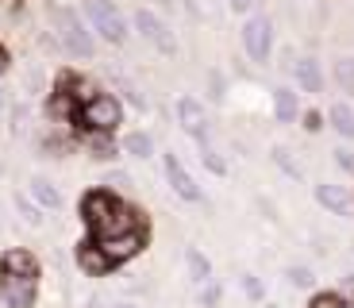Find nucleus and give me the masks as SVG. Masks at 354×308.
<instances>
[{"instance_id":"4","label":"nucleus","mask_w":354,"mask_h":308,"mask_svg":"<svg viewBox=\"0 0 354 308\" xmlns=\"http://www.w3.org/2000/svg\"><path fill=\"white\" fill-rule=\"evenodd\" d=\"M239 46L254 66H270L274 58V46H277V27H274V16L266 12H250L239 27Z\"/></svg>"},{"instance_id":"25","label":"nucleus","mask_w":354,"mask_h":308,"mask_svg":"<svg viewBox=\"0 0 354 308\" xmlns=\"http://www.w3.org/2000/svg\"><path fill=\"white\" fill-rule=\"evenodd\" d=\"M239 289H243V297H247L250 305H266V282L258 278L254 270H243L239 273Z\"/></svg>"},{"instance_id":"5","label":"nucleus","mask_w":354,"mask_h":308,"mask_svg":"<svg viewBox=\"0 0 354 308\" xmlns=\"http://www.w3.org/2000/svg\"><path fill=\"white\" fill-rule=\"evenodd\" d=\"M120 123H124V105H120L115 93H104V89L77 108V127H81V132L115 135V132H120Z\"/></svg>"},{"instance_id":"10","label":"nucleus","mask_w":354,"mask_h":308,"mask_svg":"<svg viewBox=\"0 0 354 308\" xmlns=\"http://www.w3.org/2000/svg\"><path fill=\"white\" fill-rule=\"evenodd\" d=\"M93 243H97L115 266H124V262H131V258H139L142 251H147L151 228H131V231H120V235H108V239H93Z\"/></svg>"},{"instance_id":"24","label":"nucleus","mask_w":354,"mask_h":308,"mask_svg":"<svg viewBox=\"0 0 354 308\" xmlns=\"http://www.w3.org/2000/svg\"><path fill=\"white\" fill-rule=\"evenodd\" d=\"M196 154H201V166L208 170L212 177H227V158H223V150L216 147V143H204V147H196Z\"/></svg>"},{"instance_id":"9","label":"nucleus","mask_w":354,"mask_h":308,"mask_svg":"<svg viewBox=\"0 0 354 308\" xmlns=\"http://www.w3.org/2000/svg\"><path fill=\"white\" fill-rule=\"evenodd\" d=\"M39 278H43V273L0 270V305H4V308H35V300H39Z\"/></svg>"},{"instance_id":"21","label":"nucleus","mask_w":354,"mask_h":308,"mask_svg":"<svg viewBox=\"0 0 354 308\" xmlns=\"http://www.w3.org/2000/svg\"><path fill=\"white\" fill-rule=\"evenodd\" d=\"M331 81L339 85V93L354 97V54H339V58L331 62Z\"/></svg>"},{"instance_id":"26","label":"nucleus","mask_w":354,"mask_h":308,"mask_svg":"<svg viewBox=\"0 0 354 308\" xmlns=\"http://www.w3.org/2000/svg\"><path fill=\"white\" fill-rule=\"evenodd\" d=\"M204 89H208V100L220 105V100L227 97V78H223L220 70H208V73H204Z\"/></svg>"},{"instance_id":"39","label":"nucleus","mask_w":354,"mask_h":308,"mask_svg":"<svg viewBox=\"0 0 354 308\" xmlns=\"http://www.w3.org/2000/svg\"><path fill=\"white\" fill-rule=\"evenodd\" d=\"M262 308H281V305H277V300H266V305Z\"/></svg>"},{"instance_id":"32","label":"nucleus","mask_w":354,"mask_h":308,"mask_svg":"<svg viewBox=\"0 0 354 308\" xmlns=\"http://www.w3.org/2000/svg\"><path fill=\"white\" fill-rule=\"evenodd\" d=\"M100 185L112 189V193H120V189H127V185H135V181H131V174H124V170H108V177Z\"/></svg>"},{"instance_id":"35","label":"nucleus","mask_w":354,"mask_h":308,"mask_svg":"<svg viewBox=\"0 0 354 308\" xmlns=\"http://www.w3.org/2000/svg\"><path fill=\"white\" fill-rule=\"evenodd\" d=\"M8 66H12V51L0 43V73H8Z\"/></svg>"},{"instance_id":"2","label":"nucleus","mask_w":354,"mask_h":308,"mask_svg":"<svg viewBox=\"0 0 354 308\" xmlns=\"http://www.w3.org/2000/svg\"><path fill=\"white\" fill-rule=\"evenodd\" d=\"M50 24H54V39H58V51L73 62H88L97 54V35L88 31L85 16L77 8H62L54 4L50 8Z\"/></svg>"},{"instance_id":"27","label":"nucleus","mask_w":354,"mask_h":308,"mask_svg":"<svg viewBox=\"0 0 354 308\" xmlns=\"http://www.w3.org/2000/svg\"><path fill=\"white\" fill-rule=\"evenodd\" d=\"M308 308H346V300L339 289H316L308 300Z\"/></svg>"},{"instance_id":"30","label":"nucleus","mask_w":354,"mask_h":308,"mask_svg":"<svg viewBox=\"0 0 354 308\" xmlns=\"http://www.w3.org/2000/svg\"><path fill=\"white\" fill-rule=\"evenodd\" d=\"M27 116H31V108H27V105H16V108H12V116H8V132L12 135H24L27 132Z\"/></svg>"},{"instance_id":"20","label":"nucleus","mask_w":354,"mask_h":308,"mask_svg":"<svg viewBox=\"0 0 354 308\" xmlns=\"http://www.w3.org/2000/svg\"><path fill=\"white\" fill-rule=\"evenodd\" d=\"M270 162H274V166L281 170L285 177H289V181H304V166L292 158L289 147H281V143H277V147H270Z\"/></svg>"},{"instance_id":"33","label":"nucleus","mask_w":354,"mask_h":308,"mask_svg":"<svg viewBox=\"0 0 354 308\" xmlns=\"http://www.w3.org/2000/svg\"><path fill=\"white\" fill-rule=\"evenodd\" d=\"M227 8H231V16H243V19H247L250 12H254V0H227Z\"/></svg>"},{"instance_id":"12","label":"nucleus","mask_w":354,"mask_h":308,"mask_svg":"<svg viewBox=\"0 0 354 308\" xmlns=\"http://www.w3.org/2000/svg\"><path fill=\"white\" fill-rule=\"evenodd\" d=\"M312 197H316V204L328 216H354V193L346 189V185H339V181H316L312 185Z\"/></svg>"},{"instance_id":"31","label":"nucleus","mask_w":354,"mask_h":308,"mask_svg":"<svg viewBox=\"0 0 354 308\" xmlns=\"http://www.w3.org/2000/svg\"><path fill=\"white\" fill-rule=\"evenodd\" d=\"M220 300H223V285H220V282L201 285V305H204V308H216Z\"/></svg>"},{"instance_id":"11","label":"nucleus","mask_w":354,"mask_h":308,"mask_svg":"<svg viewBox=\"0 0 354 308\" xmlns=\"http://www.w3.org/2000/svg\"><path fill=\"white\" fill-rule=\"evenodd\" d=\"M292 89L297 93H308V97H319L328 89V73H324V62L316 54H297L292 58Z\"/></svg>"},{"instance_id":"1","label":"nucleus","mask_w":354,"mask_h":308,"mask_svg":"<svg viewBox=\"0 0 354 308\" xmlns=\"http://www.w3.org/2000/svg\"><path fill=\"white\" fill-rule=\"evenodd\" d=\"M81 220H85L88 235L93 239H108V235H120V231H131V228H151L147 216H142L135 204H127L120 193L97 185L81 197Z\"/></svg>"},{"instance_id":"19","label":"nucleus","mask_w":354,"mask_h":308,"mask_svg":"<svg viewBox=\"0 0 354 308\" xmlns=\"http://www.w3.org/2000/svg\"><path fill=\"white\" fill-rule=\"evenodd\" d=\"M85 150H88V158H97V162H115L120 158V139L115 135H100V132H85Z\"/></svg>"},{"instance_id":"23","label":"nucleus","mask_w":354,"mask_h":308,"mask_svg":"<svg viewBox=\"0 0 354 308\" xmlns=\"http://www.w3.org/2000/svg\"><path fill=\"white\" fill-rule=\"evenodd\" d=\"M16 212H19V220H24L27 228H35V231L46 228V212L39 208V204L31 201L27 193H16Z\"/></svg>"},{"instance_id":"41","label":"nucleus","mask_w":354,"mask_h":308,"mask_svg":"<svg viewBox=\"0 0 354 308\" xmlns=\"http://www.w3.org/2000/svg\"><path fill=\"white\" fill-rule=\"evenodd\" d=\"M346 308H354V305H346Z\"/></svg>"},{"instance_id":"16","label":"nucleus","mask_w":354,"mask_h":308,"mask_svg":"<svg viewBox=\"0 0 354 308\" xmlns=\"http://www.w3.org/2000/svg\"><path fill=\"white\" fill-rule=\"evenodd\" d=\"M27 197L39 204L43 212H58L62 208V189L50 181V177H43V174H31V181H27Z\"/></svg>"},{"instance_id":"6","label":"nucleus","mask_w":354,"mask_h":308,"mask_svg":"<svg viewBox=\"0 0 354 308\" xmlns=\"http://www.w3.org/2000/svg\"><path fill=\"white\" fill-rule=\"evenodd\" d=\"M174 120H177V127L196 143V147L212 143V116H208V105H204L201 97L181 93V97L174 100Z\"/></svg>"},{"instance_id":"38","label":"nucleus","mask_w":354,"mask_h":308,"mask_svg":"<svg viewBox=\"0 0 354 308\" xmlns=\"http://www.w3.org/2000/svg\"><path fill=\"white\" fill-rule=\"evenodd\" d=\"M0 112H8V100H4V89H0Z\"/></svg>"},{"instance_id":"3","label":"nucleus","mask_w":354,"mask_h":308,"mask_svg":"<svg viewBox=\"0 0 354 308\" xmlns=\"http://www.w3.org/2000/svg\"><path fill=\"white\" fill-rule=\"evenodd\" d=\"M81 16H85L88 31H93L100 43L127 46V39H131V24H127V16L120 12L115 0H85V4H81Z\"/></svg>"},{"instance_id":"29","label":"nucleus","mask_w":354,"mask_h":308,"mask_svg":"<svg viewBox=\"0 0 354 308\" xmlns=\"http://www.w3.org/2000/svg\"><path fill=\"white\" fill-rule=\"evenodd\" d=\"M331 162H335V166L343 170V174H351V177H354V150L346 147V143H339V147L331 150Z\"/></svg>"},{"instance_id":"37","label":"nucleus","mask_w":354,"mask_h":308,"mask_svg":"<svg viewBox=\"0 0 354 308\" xmlns=\"http://www.w3.org/2000/svg\"><path fill=\"white\" fill-rule=\"evenodd\" d=\"M158 8H162V12H169V8H174V0H158Z\"/></svg>"},{"instance_id":"22","label":"nucleus","mask_w":354,"mask_h":308,"mask_svg":"<svg viewBox=\"0 0 354 308\" xmlns=\"http://www.w3.org/2000/svg\"><path fill=\"white\" fill-rule=\"evenodd\" d=\"M285 282L292 285V289H301V293H316V270L304 262H289L285 266Z\"/></svg>"},{"instance_id":"7","label":"nucleus","mask_w":354,"mask_h":308,"mask_svg":"<svg viewBox=\"0 0 354 308\" xmlns=\"http://www.w3.org/2000/svg\"><path fill=\"white\" fill-rule=\"evenodd\" d=\"M131 31H139V35L147 39V43H151L158 54H166V58H177V51H181V43H177V35H174V27H169L154 8H147V4H142V8H135Z\"/></svg>"},{"instance_id":"13","label":"nucleus","mask_w":354,"mask_h":308,"mask_svg":"<svg viewBox=\"0 0 354 308\" xmlns=\"http://www.w3.org/2000/svg\"><path fill=\"white\" fill-rule=\"evenodd\" d=\"M73 262H77V270L85 273V278H112L120 266L112 262V258L100 251L93 239H85V243H77V251H73Z\"/></svg>"},{"instance_id":"28","label":"nucleus","mask_w":354,"mask_h":308,"mask_svg":"<svg viewBox=\"0 0 354 308\" xmlns=\"http://www.w3.org/2000/svg\"><path fill=\"white\" fill-rule=\"evenodd\" d=\"M297 123H301V127H304L308 135H319L324 127H328V116L319 112V108H304V112H301V120H297Z\"/></svg>"},{"instance_id":"36","label":"nucleus","mask_w":354,"mask_h":308,"mask_svg":"<svg viewBox=\"0 0 354 308\" xmlns=\"http://www.w3.org/2000/svg\"><path fill=\"white\" fill-rule=\"evenodd\" d=\"M108 308H139V305H135L131 297H115V300H112V305H108Z\"/></svg>"},{"instance_id":"8","label":"nucleus","mask_w":354,"mask_h":308,"mask_svg":"<svg viewBox=\"0 0 354 308\" xmlns=\"http://www.w3.org/2000/svg\"><path fill=\"white\" fill-rule=\"evenodd\" d=\"M158 158H162L166 185L174 189L177 201H185V204H204V201H208V197H204V189H201V181H196V177L185 170V162L177 158V150H162Z\"/></svg>"},{"instance_id":"14","label":"nucleus","mask_w":354,"mask_h":308,"mask_svg":"<svg viewBox=\"0 0 354 308\" xmlns=\"http://www.w3.org/2000/svg\"><path fill=\"white\" fill-rule=\"evenodd\" d=\"M270 108H274V120L277 123H297L301 120V112H304V105H301V93L292 85H274V93H270Z\"/></svg>"},{"instance_id":"34","label":"nucleus","mask_w":354,"mask_h":308,"mask_svg":"<svg viewBox=\"0 0 354 308\" xmlns=\"http://www.w3.org/2000/svg\"><path fill=\"white\" fill-rule=\"evenodd\" d=\"M335 289L343 293V300H346V305H354V273H343V282H339Z\"/></svg>"},{"instance_id":"40","label":"nucleus","mask_w":354,"mask_h":308,"mask_svg":"<svg viewBox=\"0 0 354 308\" xmlns=\"http://www.w3.org/2000/svg\"><path fill=\"white\" fill-rule=\"evenodd\" d=\"M0 231H4V216H0Z\"/></svg>"},{"instance_id":"17","label":"nucleus","mask_w":354,"mask_h":308,"mask_svg":"<svg viewBox=\"0 0 354 308\" xmlns=\"http://www.w3.org/2000/svg\"><path fill=\"white\" fill-rule=\"evenodd\" d=\"M185 273H189V282L201 289V285H208V282H216V266H212V258L204 255L201 246H193L189 243L185 246Z\"/></svg>"},{"instance_id":"18","label":"nucleus","mask_w":354,"mask_h":308,"mask_svg":"<svg viewBox=\"0 0 354 308\" xmlns=\"http://www.w3.org/2000/svg\"><path fill=\"white\" fill-rule=\"evenodd\" d=\"M324 116H328V127L339 135V139L354 143V105L351 100H331Z\"/></svg>"},{"instance_id":"15","label":"nucleus","mask_w":354,"mask_h":308,"mask_svg":"<svg viewBox=\"0 0 354 308\" xmlns=\"http://www.w3.org/2000/svg\"><path fill=\"white\" fill-rule=\"evenodd\" d=\"M120 154H127L135 162H151L158 154V143H154V135L147 127H131V132L120 135Z\"/></svg>"}]
</instances>
